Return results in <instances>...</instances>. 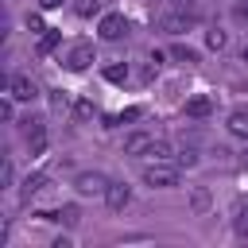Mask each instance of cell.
<instances>
[{"instance_id":"1","label":"cell","mask_w":248,"mask_h":248,"mask_svg":"<svg viewBox=\"0 0 248 248\" xmlns=\"http://www.w3.org/2000/svg\"><path fill=\"white\" fill-rule=\"evenodd\" d=\"M143 182L147 186H159V190H167V186H178V170L170 167V163H151V167H143Z\"/></svg>"},{"instance_id":"2","label":"cell","mask_w":248,"mask_h":248,"mask_svg":"<svg viewBox=\"0 0 248 248\" xmlns=\"http://www.w3.org/2000/svg\"><path fill=\"white\" fill-rule=\"evenodd\" d=\"M74 190H78V194H89V198H105L108 178H105L101 170H81V174L74 178Z\"/></svg>"},{"instance_id":"3","label":"cell","mask_w":248,"mask_h":248,"mask_svg":"<svg viewBox=\"0 0 248 248\" xmlns=\"http://www.w3.org/2000/svg\"><path fill=\"white\" fill-rule=\"evenodd\" d=\"M97 31H101V39L116 43V39H120V35L128 31V23H124V16H120V12H108V16L101 19V27H97Z\"/></svg>"},{"instance_id":"4","label":"cell","mask_w":248,"mask_h":248,"mask_svg":"<svg viewBox=\"0 0 248 248\" xmlns=\"http://www.w3.org/2000/svg\"><path fill=\"white\" fill-rule=\"evenodd\" d=\"M89 62H93V46H89V43H78V46L66 54V70H74V74L89 70Z\"/></svg>"},{"instance_id":"5","label":"cell","mask_w":248,"mask_h":248,"mask_svg":"<svg viewBox=\"0 0 248 248\" xmlns=\"http://www.w3.org/2000/svg\"><path fill=\"white\" fill-rule=\"evenodd\" d=\"M128 202H132V190H128L124 182H108V190H105V205L120 213V209H124Z\"/></svg>"},{"instance_id":"6","label":"cell","mask_w":248,"mask_h":248,"mask_svg":"<svg viewBox=\"0 0 248 248\" xmlns=\"http://www.w3.org/2000/svg\"><path fill=\"white\" fill-rule=\"evenodd\" d=\"M12 97H16V101H35V97H39V85H35L31 78L16 74V78H12Z\"/></svg>"},{"instance_id":"7","label":"cell","mask_w":248,"mask_h":248,"mask_svg":"<svg viewBox=\"0 0 248 248\" xmlns=\"http://www.w3.org/2000/svg\"><path fill=\"white\" fill-rule=\"evenodd\" d=\"M229 132H232L236 140H248V108L229 112Z\"/></svg>"},{"instance_id":"8","label":"cell","mask_w":248,"mask_h":248,"mask_svg":"<svg viewBox=\"0 0 248 248\" xmlns=\"http://www.w3.org/2000/svg\"><path fill=\"white\" fill-rule=\"evenodd\" d=\"M62 43V31H54V27H46L43 35H39V43H35V54H50L54 46Z\"/></svg>"},{"instance_id":"9","label":"cell","mask_w":248,"mask_h":248,"mask_svg":"<svg viewBox=\"0 0 248 248\" xmlns=\"http://www.w3.org/2000/svg\"><path fill=\"white\" fill-rule=\"evenodd\" d=\"M209 112H213V101H209V97H190V101H186V116H198V120H202V116H209Z\"/></svg>"},{"instance_id":"10","label":"cell","mask_w":248,"mask_h":248,"mask_svg":"<svg viewBox=\"0 0 248 248\" xmlns=\"http://www.w3.org/2000/svg\"><path fill=\"white\" fill-rule=\"evenodd\" d=\"M147 147H151V136H147V132H132V136H128V143H124V151H128V155H143Z\"/></svg>"},{"instance_id":"11","label":"cell","mask_w":248,"mask_h":248,"mask_svg":"<svg viewBox=\"0 0 248 248\" xmlns=\"http://www.w3.org/2000/svg\"><path fill=\"white\" fill-rule=\"evenodd\" d=\"M147 155H151V159H159V163H167V159H174V151H170V143H167V140H151V147H147Z\"/></svg>"},{"instance_id":"12","label":"cell","mask_w":248,"mask_h":248,"mask_svg":"<svg viewBox=\"0 0 248 248\" xmlns=\"http://www.w3.org/2000/svg\"><path fill=\"white\" fill-rule=\"evenodd\" d=\"M190 27V16H167L163 19V31H170V35H182Z\"/></svg>"},{"instance_id":"13","label":"cell","mask_w":248,"mask_h":248,"mask_svg":"<svg viewBox=\"0 0 248 248\" xmlns=\"http://www.w3.org/2000/svg\"><path fill=\"white\" fill-rule=\"evenodd\" d=\"M54 221H62V225H70V229H74V225L81 221V209H78V205H62V209L54 213Z\"/></svg>"},{"instance_id":"14","label":"cell","mask_w":248,"mask_h":248,"mask_svg":"<svg viewBox=\"0 0 248 248\" xmlns=\"http://www.w3.org/2000/svg\"><path fill=\"white\" fill-rule=\"evenodd\" d=\"M105 81H128V66H124V62L105 66Z\"/></svg>"},{"instance_id":"15","label":"cell","mask_w":248,"mask_h":248,"mask_svg":"<svg viewBox=\"0 0 248 248\" xmlns=\"http://www.w3.org/2000/svg\"><path fill=\"white\" fill-rule=\"evenodd\" d=\"M74 116H78V120H93V116H97V105H93V101H74Z\"/></svg>"},{"instance_id":"16","label":"cell","mask_w":248,"mask_h":248,"mask_svg":"<svg viewBox=\"0 0 248 248\" xmlns=\"http://www.w3.org/2000/svg\"><path fill=\"white\" fill-rule=\"evenodd\" d=\"M43 186H46V174H31V178L23 182V198H31V194H35V190H43Z\"/></svg>"},{"instance_id":"17","label":"cell","mask_w":248,"mask_h":248,"mask_svg":"<svg viewBox=\"0 0 248 248\" xmlns=\"http://www.w3.org/2000/svg\"><path fill=\"white\" fill-rule=\"evenodd\" d=\"M170 58H178V62H198V50H190V46H170Z\"/></svg>"},{"instance_id":"18","label":"cell","mask_w":248,"mask_h":248,"mask_svg":"<svg viewBox=\"0 0 248 248\" xmlns=\"http://www.w3.org/2000/svg\"><path fill=\"white\" fill-rule=\"evenodd\" d=\"M190 202H194V213H205V209H209V190H194Z\"/></svg>"},{"instance_id":"19","label":"cell","mask_w":248,"mask_h":248,"mask_svg":"<svg viewBox=\"0 0 248 248\" xmlns=\"http://www.w3.org/2000/svg\"><path fill=\"white\" fill-rule=\"evenodd\" d=\"M97 8H101V0H74V12L78 16H93Z\"/></svg>"},{"instance_id":"20","label":"cell","mask_w":248,"mask_h":248,"mask_svg":"<svg viewBox=\"0 0 248 248\" xmlns=\"http://www.w3.org/2000/svg\"><path fill=\"white\" fill-rule=\"evenodd\" d=\"M205 43H209L213 50H221V46H225L229 39H225V31H209V35H205Z\"/></svg>"},{"instance_id":"21","label":"cell","mask_w":248,"mask_h":248,"mask_svg":"<svg viewBox=\"0 0 248 248\" xmlns=\"http://www.w3.org/2000/svg\"><path fill=\"white\" fill-rule=\"evenodd\" d=\"M27 27H31V31H46V27H43V16H39V12H31V16H27Z\"/></svg>"},{"instance_id":"22","label":"cell","mask_w":248,"mask_h":248,"mask_svg":"<svg viewBox=\"0 0 248 248\" xmlns=\"http://www.w3.org/2000/svg\"><path fill=\"white\" fill-rule=\"evenodd\" d=\"M140 116H143V108H124V112H120V124H124V120H140Z\"/></svg>"},{"instance_id":"23","label":"cell","mask_w":248,"mask_h":248,"mask_svg":"<svg viewBox=\"0 0 248 248\" xmlns=\"http://www.w3.org/2000/svg\"><path fill=\"white\" fill-rule=\"evenodd\" d=\"M178 163H182V167H198V155H194V151H182Z\"/></svg>"},{"instance_id":"24","label":"cell","mask_w":248,"mask_h":248,"mask_svg":"<svg viewBox=\"0 0 248 248\" xmlns=\"http://www.w3.org/2000/svg\"><path fill=\"white\" fill-rule=\"evenodd\" d=\"M236 232L248 236V213H236Z\"/></svg>"},{"instance_id":"25","label":"cell","mask_w":248,"mask_h":248,"mask_svg":"<svg viewBox=\"0 0 248 248\" xmlns=\"http://www.w3.org/2000/svg\"><path fill=\"white\" fill-rule=\"evenodd\" d=\"M232 16H236V19H248V0H240V4L232 8Z\"/></svg>"},{"instance_id":"26","label":"cell","mask_w":248,"mask_h":248,"mask_svg":"<svg viewBox=\"0 0 248 248\" xmlns=\"http://www.w3.org/2000/svg\"><path fill=\"white\" fill-rule=\"evenodd\" d=\"M39 8L43 12H54V8H62V0H39Z\"/></svg>"},{"instance_id":"27","label":"cell","mask_w":248,"mask_h":248,"mask_svg":"<svg viewBox=\"0 0 248 248\" xmlns=\"http://www.w3.org/2000/svg\"><path fill=\"white\" fill-rule=\"evenodd\" d=\"M244 62H248V46H244Z\"/></svg>"}]
</instances>
